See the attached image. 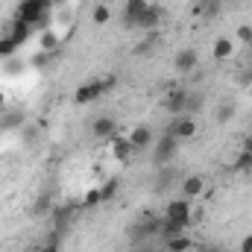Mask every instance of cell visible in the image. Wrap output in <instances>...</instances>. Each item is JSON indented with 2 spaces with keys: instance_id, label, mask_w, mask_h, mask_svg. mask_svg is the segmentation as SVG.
<instances>
[{
  "instance_id": "cell-1",
  "label": "cell",
  "mask_w": 252,
  "mask_h": 252,
  "mask_svg": "<svg viewBox=\"0 0 252 252\" xmlns=\"http://www.w3.org/2000/svg\"><path fill=\"white\" fill-rule=\"evenodd\" d=\"M109 88H115V76H106V79H91V82H85V85H79V88H76L73 100H76L79 106H88V103L100 100Z\"/></svg>"
},
{
  "instance_id": "cell-2",
  "label": "cell",
  "mask_w": 252,
  "mask_h": 252,
  "mask_svg": "<svg viewBox=\"0 0 252 252\" xmlns=\"http://www.w3.org/2000/svg\"><path fill=\"white\" fill-rule=\"evenodd\" d=\"M167 135H173L176 141L193 138V135H196V121H193L190 115H173V121L167 126Z\"/></svg>"
},
{
  "instance_id": "cell-3",
  "label": "cell",
  "mask_w": 252,
  "mask_h": 252,
  "mask_svg": "<svg viewBox=\"0 0 252 252\" xmlns=\"http://www.w3.org/2000/svg\"><path fill=\"white\" fill-rule=\"evenodd\" d=\"M176 150H179V141H176L173 135H167V132H164V138L156 144V153H153L156 164H161V167H164V164H170V161L176 158Z\"/></svg>"
},
{
  "instance_id": "cell-4",
  "label": "cell",
  "mask_w": 252,
  "mask_h": 252,
  "mask_svg": "<svg viewBox=\"0 0 252 252\" xmlns=\"http://www.w3.org/2000/svg\"><path fill=\"white\" fill-rule=\"evenodd\" d=\"M167 220H179V223H190V217H193V211H190V199H170L167 202V214H164Z\"/></svg>"
},
{
  "instance_id": "cell-5",
  "label": "cell",
  "mask_w": 252,
  "mask_h": 252,
  "mask_svg": "<svg viewBox=\"0 0 252 252\" xmlns=\"http://www.w3.org/2000/svg\"><path fill=\"white\" fill-rule=\"evenodd\" d=\"M150 9V0H126L124 6V24L126 27H138L141 15Z\"/></svg>"
},
{
  "instance_id": "cell-6",
  "label": "cell",
  "mask_w": 252,
  "mask_h": 252,
  "mask_svg": "<svg viewBox=\"0 0 252 252\" xmlns=\"http://www.w3.org/2000/svg\"><path fill=\"white\" fill-rule=\"evenodd\" d=\"M161 223H164V220H158V217H144V220L132 229V238H135V241H144V238H150V235H158V232H161Z\"/></svg>"
},
{
  "instance_id": "cell-7",
  "label": "cell",
  "mask_w": 252,
  "mask_h": 252,
  "mask_svg": "<svg viewBox=\"0 0 252 252\" xmlns=\"http://www.w3.org/2000/svg\"><path fill=\"white\" fill-rule=\"evenodd\" d=\"M196 64H199L196 50H179V53L173 56V67H176L179 73H190V70H196Z\"/></svg>"
},
{
  "instance_id": "cell-8",
  "label": "cell",
  "mask_w": 252,
  "mask_h": 252,
  "mask_svg": "<svg viewBox=\"0 0 252 252\" xmlns=\"http://www.w3.org/2000/svg\"><path fill=\"white\" fill-rule=\"evenodd\" d=\"M129 144H132V150H147L150 144H153V129L150 126H135L132 132H129Z\"/></svg>"
},
{
  "instance_id": "cell-9",
  "label": "cell",
  "mask_w": 252,
  "mask_h": 252,
  "mask_svg": "<svg viewBox=\"0 0 252 252\" xmlns=\"http://www.w3.org/2000/svg\"><path fill=\"white\" fill-rule=\"evenodd\" d=\"M185 103H188V91L173 88V91L167 94V100H164V109L173 112V115H185Z\"/></svg>"
},
{
  "instance_id": "cell-10",
  "label": "cell",
  "mask_w": 252,
  "mask_h": 252,
  "mask_svg": "<svg viewBox=\"0 0 252 252\" xmlns=\"http://www.w3.org/2000/svg\"><path fill=\"white\" fill-rule=\"evenodd\" d=\"M158 21H161V9L150 3V9H147V12L141 15V21H138V30H150V32H156Z\"/></svg>"
},
{
  "instance_id": "cell-11",
  "label": "cell",
  "mask_w": 252,
  "mask_h": 252,
  "mask_svg": "<svg viewBox=\"0 0 252 252\" xmlns=\"http://www.w3.org/2000/svg\"><path fill=\"white\" fill-rule=\"evenodd\" d=\"M30 32H32V24H27V21H21V18H15V24L9 27V38L12 41H18V44H24L27 38H30Z\"/></svg>"
},
{
  "instance_id": "cell-12",
  "label": "cell",
  "mask_w": 252,
  "mask_h": 252,
  "mask_svg": "<svg viewBox=\"0 0 252 252\" xmlns=\"http://www.w3.org/2000/svg\"><path fill=\"white\" fill-rule=\"evenodd\" d=\"M94 135L97 138H115L118 135V124L112 118H97L94 121Z\"/></svg>"
},
{
  "instance_id": "cell-13",
  "label": "cell",
  "mask_w": 252,
  "mask_h": 252,
  "mask_svg": "<svg viewBox=\"0 0 252 252\" xmlns=\"http://www.w3.org/2000/svg\"><path fill=\"white\" fill-rule=\"evenodd\" d=\"M205 190V182L199 179V176H188L185 182H182V196L185 199H193V196H199Z\"/></svg>"
},
{
  "instance_id": "cell-14",
  "label": "cell",
  "mask_w": 252,
  "mask_h": 252,
  "mask_svg": "<svg viewBox=\"0 0 252 252\" xmlns=\"http://www.w3.org/2000/svg\"><path fill=\"white\" fill-rule=\"evenodd\" d=\"M41 50H44V53H56V50H59V35H56L53 30H44V32H41Z\"/></svg>"
},
{
  "instance_id": "cell-15",
  "label": "cell",
  "mask_w": 252,
  "mask_h": 252,
  "mask_svg": "<svg viewBox=\"0 0 252 252\" xmlns=\"http://www.w3.org/2000/svg\"><path fill=\"white\" fill-rule=\"evenodd\" d=\"M185 226H188V223H179V220H167V217H164V223H161V235H164V238H176V235L185 232Z\"/></svg>"
},
{
  "instance_id": "cell-16",
  "label": "cell",
  "mask_w": 252,
  "mask_h": 252,
  "mask_svg": "<svg viewBox=\"0 0 252 252\" xmlns=\"http://www.w3.org/2000/svg\"><path fill=\"white\" fill-rule=\"evenodd\" d=\"M193 247V241L185 238V235H176V238H167V250L170 252H188Z\"/></svg>"
},
{
  "instance_id": "cell-17",
  "label": "cell",
  "mask_w": 252,
  "mask_h": 252,
  "mask_svg": "<svg viewBox=\"0 0 252 252\" xmlns=\"http://www.w3.org/2000/svg\"><path fill=\"white\" fill-rule=\"evenodd\" d=\"M211 56H214V59H229V56H232V41H229V38H217Z\"/></svg>"
},
{
  "instance_id": "cell-18",
  "label": "cell",
  "mask_w": 252,
  "mask_h": 252,
  "mask_svg": "<svg viewBox=\"0 0 252 252\" xmlns=\"http://www.w3.org/2000/svg\"><path fill=\"white\" fill-rule=\"evenodd\" d=\"M129 153H132L129 138H118V141H115V158H118V161H126V158H129Z\"/></svg>"
},
{
  "instance_id": "cell-19",
  "label": "cell",
  "mask_w": 252,
  "mask_h": 252,
  "mask_svg": "<svg viewBox=\"0 0 252 252\" xmlns=\"http://www.w3.org/2000/svg\"><path fill=\"white\" fill-rule=\"evenodd\" d=\"M214 118H217V124H229V121L235 118V103H229V100H226V103L217 109V115H214Z\"/></svg>"
},
{
  "instance_id": "cell-20",
  "label": "cell",
  "mask_w": 252,
  "mask_h": 252,
  "mask_svg": "<svg viewBox=\"0 0 252 252\" xmlns=\"http://www.w3.org/2000/svg\"><path fill=\"white\" fill-rule=\"evenodd\" d=\"M18 47H21V44H18V41H12L9 35H6V38H0V59H12Z\"/></svg>"
},
{
  "instance_id": "cell-21",
  "label": "cell",
  "mask_w": 252,
  "mask_h": 252,
  "mask_svg": "<svg viewBox=\"0 0 252 252\" xmlns=\"http://www.w3.org/2000/svg\"><path fill=\"white\" fill-rule=\"evenodd\" d=\"M118 188H121V182L118 179H109L103 188H100V199L103 202H109V199H115V193H118Z\"/></svg>"
},
{
  "instance_id": "cell-22",
  "label": "cell",
  "mask_w": 252,
  "mask_h": 252,
  "mask_svg": "<svg viewBox=\"0 0 252 252\" xmlns=\"http://www.w3.org/2000/svg\"><path fill=\"white\" fill-rule=\"evenodd\" d=\"M235 170H241V173H250V170H252V153L241 150V156H238V161H235Z\"/></svg>"
},
{
  "instance_id": "cell-23",
  "label": "cell",
  "mask_w": 252,
  "mask_h": 252,
  "mask_svg": "<svg viewBox=\"0 0 252 252\" xmlns=\"http://www.w3.org/2000/svg\"><path fill=\"white\" fill-rule=\"evenodd\" d=\"M21 124H24V112H12V115H6V118H3V124H0V126L15 129V126H21Z\"/></svg>"
},
{
  "instance_id": "cell-24",
  "label": "cell",
  "mask_w": 252,
  "mask_h": 252,
  "mask_svg": "<svg viewBox=\"0 0 252 252\" xmlns=\"http://www.w3.org/2000/svg\"><path fill=\"white\" fill-rule=\"evenodd\" d=\"M109 18H112L109 6H103V3H100V6H94V24H106Z\"/></svg>"
},
{
  "instance_id": "cell-25",
  "label": "cell",
  "mask_w": 252,
  "mask_h": 252,
  "mask_svg": "<svg viewBox=\"0 0 252 252\" xmlns=\"http://www.w3.org/2000/svg\"><path fill=\"white\" fill-rule=\"evenodd\" d=\"M202 109V97L199 94H188V103H185V115H190V112H199Z\"/></svg>"
},
{
  "instance_id": "cell-26",
  "label": "cell",
  "mask_w": 252,
  "mask_h": 252,
  "mask_svg": "<svg viewBox=\"0 0 252 252\" xmlns=\"http://www.w3.org/2000/svg\"><path fill=\"white\" fill-rule=\"evenodd\" d=\"M97 202H103V199H100V188L88 190V193H85V199H82V205H97Z\"/></svg>"
},
{
  "instance_id": "cell-27",
  "label": "cell",
  "mask_w": 252,
  "mask_h": 252,
  "mask_svg": "<svg viewBox=\"0 0 252 252\" xmlns=\"http://www.w3.org/2000/svg\"><path fill=\"white\" fill-rule=\"evenodd\" d=\"M238 38L250 44V41H252V27H247V24H244V27H238Z\"/></svg>"
},
{
  "instance_id": "cell-28",
  "label": "cell",
  "mask_w": 252,
  "mask_h": 252,
  "mask_svg": "<svg viewBox=\"0 0 252 252\" xmlns=\"http://www.w3.org/2000/svg\"><path fill=\"white\" fill-rule=\"evenodd\" d=\"M35 252H62V250H59V244H44V247H38Z\"/></svg>"
},
{
  "instance_id": "cell-29",
  "label": "cell",
  "mask_w": 252,
  "mask_h": 252,
  "mask_svg": "<svg viewBox=\"0 0 252 252\" xmlns=\"http://www.w3.org/2000/svg\"><path fill=\"white\" fill-rule=\"evenodd\" d=\"M241 252H252V235H247V238L241 241Z\"/></svg>"
},
{
  "instance_id": "cell-30",
  "label": "cell",
  "mask_w": 252,
  "mask_h": 252,
  "mask_svg": "<svg viewBox=\"0 0 252 252\" xmlns=\"http://www.w3.org/2000/svg\"><path fill=\"white\" fill-rule=\"evenodd\" d=\"M244 150H247V153H252V135H247V138H244Z\"/></svg>"
},
{
  "instance_id": "cell-31",
  "label": "cell",
  "mask_w": 252,
  "mask_h": 252,
  "mask_svg": "<svg viewBox=\"0 0 252 252\" xmlns=\"http://www.w3.org/2000/svg\"><path fill=\"white\" fill-rule=\"evenodd\" d=\"M244 82H252V67L247 70V76H244Z\"/></svg>"
},
{
  "instance_id": "cell-32",
  "label": "cell",
  "mask_w": 252,
  "mask_h": 252,
  "mask_svg": "<svg viewBox=\"0 0 252 252\" xmlns=\"http://www.w3.org/2000/svg\"><path fill=\"white\" fill-rule=\"evenodd\" d=\"M3 103H6V97H3V94H0V106H3Z\"/></svg>"
},
{
  "instance_id": "cell-33",
  "label": "cell",
  "mask_w": 252,
  "mask_h": 252,
  "mask_svg": "<svg viewBox=\"0 0 252 252\" xmlns=\"http://www.w3.org/2000/svg\"><path fill=\"white\" fill-rule=\"evenodd\" d=\"M202 252H223V250H202Z\"/></svg>"
},
{
  "instance_id": "cell-34",
  "label": "cell",
  "mask_w": 252,
  "mask_h": 252,
  "mask_svg": "<svg viewBox=\"0 0 252 252\" xmlns=\"http://www.w3.org/2000/svg\"><path fill=\"white\" fill-rule=\"evenodd\" d=\"M250 50H252V41H250Z\"/></svg>"
},
{
  "instance_id": "cell-35",
  "label": "cell",
  "mask_w": 252,
  "mask_h": 252,
  "mask_svg": "<svg viewBox=\"0 0 252 252\" xmlns=\"http://www.w3.org/2000/svg\"><path fill=\"white\" fill-rule=\"evenodd\" d=\"M250 173H252V170H250Z\"/></svg>"
}]
</instances>
